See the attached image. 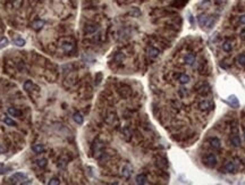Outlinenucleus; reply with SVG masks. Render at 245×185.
<instances>
[{"label":"nucleus","instance_id":"473e14b6","mask_svg":"<svg viewBox=\"0 0 245 185\" xmlns=\"http://www.w3.org/2000/svg\"><path fill=\"white\" fill-rule=\"evenodd\" d=\"M178 94L182 99H184L185 96H187V89H185V88H181V89L178 90Z\"/></svg>","mask_w":245,"mask_h":185},{"label":"nucleus","instance_id":"1a4fd4ad","mask_svg":"<svg viewBox=\"0 0 245 185\" xmlns=\"http://www.w3.org/2000/svg\"><path fill=\"white\" fill-rule=\"evenodd\" d=\"M102 150H103V143L101 142V141H95L94 143H93V152L95 153V155H102L103 152H102Z\"/></svg>","mask_w":245,"mask_h":185},{"label":"nucleus","instance_id":"7ed1b4c3","mask_svg":"<svg viewBox=\"0 0 245 185\" xmlns=\"http://www.w3.org/2000/svg\"><path fill=\"white\" fill-rule=\"evenodd\" d=\"M197 108L200 109L201 111H203V112H208L210 111V109L212 108V102L208 99H205V100H201L199 104H197Z\"/></svg>","mask_w":245,"mask_h":185},{"label":"nucleus","instance_id":"0eeeda50","mask_svg":"<svg viewBox=\"0 0 245 185\" xmlns=\"http://www.w3.org/2000/svg\"><path fill=\"white\" fill-rule=\"evenodd\" d=\"M208 142L210 143V147H211L212 149H215V150H219V149L221 148V142H220V140L218 137H216V136L210 137L208 140Z\"/></svg>","mask_w":245,"mask_h":185},{"label":"nucleus","instance_id":"c85d7f7f","mask_svg":"<svg viewBox=\"0 0 245 185\" xmlns=\"http://www.w3.org/2000/svg\"><path fill=\"white\" fill-rule=\"evenodd\" d=\"M10 170H11V168H10V167L5 166L4 163H0V175H2V174H7L8 171H10Z\"/></svg>","mask_w":245,"mask_h":185},{"label":"nucleus","instance_id":"72a5a7b5","mask_svg":"<svg viewBox=\"0 0 245 185\" xmlns=\"http://www.w3.org/2000/svg\"><path fill=\"white\" fill-rule=\"evenodd\" d=\"M237 24H239V25H245V14H243V15H239L237 18Z\"/></svg>","mask_w":245,"mask_h":185},{"label":"nucleus","instance_id":"58836bf2","mask_svg":"<svg viewBox=\"0 0 245 185\" xmlns=\"http://www.w3.org/2000/svg\"><path fill=\"white\" fill-rule=\"evenodd\" d=\"M244 139H245V131H244Z\"/></svg>","mask_w":245,"mask_h":185},{"label":"nucleus","instance_id":"f3484780","mask_svg":"<svg viewBox=\"0 0 245 185\" xmlns=\"http://www.w3.org/2000/svg\"><path fill=\"white\" fill-rule=\"evenodd\" d=\"M45 25V21H42V19H37V21H34V22L32 23V27H33V30H35V31L41 30Z\"/></svg>","mask_w":245,"mask_h":185},{"label":"nucleus","instance_id":"ddd939ff","mask_svg":"<svg viewBox=\"0 0 245 185\" xmlns=\"http://www.w3.org/2000/svg\"><path fill=\"white\" fill-rule=\"evenodd\" d=\"M104 120H106V123L109 124V125H114L115 123H117V115H116L115 112H109V114L106 116Z\"/></svg>","mask_w":245,"mask_h":185},{"label":"nucleus","instance_id":"4468645a","mask_svg":"<svg viewBox=\"0 0 245 185\" xmlns=\"http://www.w3.org/2000/svg\"><path fill=\"white\" fill-rule=\"evenodd\" d=\"M196 18H197L199 25L205 26V24H207V22H208V19H209V15L208 14H205V13H202V14H200V15L197 16Z\"/></svg>","mask_w":245,"mask_h":185},{"label":"nucleus","instance_id":"c756f323","mask_svg":"<svg viewBox=\"0 0 245 185\" xmlns=\"http://www.w3.org/2000/svg\"><path fill=\"white\" fill-rule=\"evenodd\" d=\"M122 135H124V137H125V140L126 141H130V137H132V133H130V131L128 130V128H124V130H122Z\"/></svg>","mask_w":245,"mask_h":185},{"label":"nucleus","instance_id":"aec40b11","mask_svg":"<svg viewBox=\"0 0 245 185\" xmlns=\"http://www.w3.org/2000/svg\"><path fill=\"white\" fill-rule=\"evenodd\" d=\"M135 181H136V184L143 185V184H146V182H148V178H146V176H145L144 174H140V175H138V176H136Z\"/></svg>","mask_w":245,"mask_h":185},{"label":"nucleus","instance_id":"39448f33","mask_svg":"<svg viewBox=\"0 0 245 185\" xmlns=\"http://www.w3.org/2000/svg\"><path fill=\"white\" fill-rule=\"evenodd\" d=\"M122 174L124 177L126 178V179L130 178V176H132V174H133V167H132V165H130V163L124 165V167L122 168Z\"/></svg>","mask_w":245,"mask_h":185},{"label":"nucleus","instance_id":"b1692460","mask_svg":"<svg viewBox=\"0 0 245 185\" xmlns=\"http://www.w3.org/2000/svg\"><path fill=\"white\" fill-rule=\"evenodd\" d=\"M13 43L15 45H17V47H24V45H26L25 40L22 39V37H16V39H14V40H13Z\"/></svg>","mask_w":245,"mask_h":185},{"label":"nucleus","instance_id":"9d476101","mask_svg":"<svg viewBox=\"0 0 245 185\" xmlns=\"http://www.w3.org/2000/svg\"><path fill=\"white\" fill-rule=\"evenodd\" d=\"M227 104H229L231 108H238V106H239V101H238L237 96H234V94H231V96H228V99H227Z\"/></svg>","mask_w":245,"mask_h":185},{"label":"nucleus","instance_id":"9b49d317","mask_svg":"<svg viewBox=\"0 0 245 185\" xmlns=\"http://www.w3.org/2000/svg\"><path fill=\"white\" fill-rule=\"evenodd\" d=\"M74 48H75L74 43L71 42V41H67V42H63V43H61V49H63L65 52H67V53L73 51Z\"/></svg>","mask_w":245,"mask_h":185},{"label":"nucleus","instance_id":"c9c22d12","mask_svg":"<svg viewBox=\"0 0 245 185\" xmlns=\"http://www.w3.org/2000/svg\"><path fill=\"white\" fill-rule=\"evenodd\" d=\"M239 35H241V39H242V40H243V41H245V30H243V31H242V32H241V34H239Z\"/></svg>","mask_w":245,"mask_h":185},{"label":"nucleus","instance_id":"423d86ee","mask_svg":"<svg viewBox=\"0 0 245 185\" xmlns=\"http://www.w3.org/2000/svg\"><path fill=\"white\" fill-rule=\"evenodd\" d=\"M229 141H230V143L234 145V147H236V148L241 147V144H242L241 137H239L238 133H230Z\"/></svg>","mask_w":245,"mask_h":185},{"label":"nucleus","instance_id":"7c9ffc66","mask_svg":"<svg viewBox=\"0 0 245 185\" xmlns=\"http://www.w3.org/2000/svg\"><path fill=\"white\" fill-rule=\"evenodd\" d=\"M8 45H9V40H8L7 37H1L0 39V49L6 48Z\"/></svg>","mask_w":245,"mask_h":185},{"label":"nucleus","instance_id":"2eb2a0df","mask_svg":"<svg viewBox=\"0 0 245 185\" xmlns=\"http://www.w3.org/2000/svg\"><path fill=\"white\" fill-rule=\"evenodd\" d=\"M224 169H225L226 173H235L236 166H235V163L233 161H227L225 163V166H224Z\"/></svg>","mask_w":245,"mask_h":185},{"label":"nucleus","instance_id":"a878e982","mask_svg":"<svg viewBox=\"0 0 245 185\" xmlns=\"http://www.w3.org/2000/svg\"><path fill=\"white\" fill-rule=\"evenodd\" d=\"M128 15L132 16V17H138V16L141 15V10L138 9V8H132L130 11H128Z\"/></svg>","mask_w":245,"mask_h":185},{"label":"nucleus","instance_id":"e433bc0d","mask_svg":"<svg viewBox=\"0 0 245 185\" xmlns=\"http://www.w3.org/2000/svg\"><path fill=\"white\" fill-rule=\"evenodd\" d=\"M189 22H191V24H194V18H193V16H191V17H189Z\"/></svg>","mask_w":245,"mask_h":185},{"label":"nucleus","instance_id":"cd10ccee","mask_svg":"<svg viewBox=\"0 0 245 185\" xmlns=\"http://www.w3.org/2000/svg\"><path fill=\"white\" fill-rule=\"evenodd\" d=\"M32 149H33V151L35 152V153H41V152L45 151V145L43 144H34L33 147H32Z\"/></svg>","mask_w":245,"mask_h":185},{"label":"nucleus","instance_id":"2f4dec72","mask_svg":"<svg viewBox=\"0 0 245 185\" xmlns=\"http://www.w3.org/2000/svg\"><path fill=\"white\" fill-rule=\"evenodd\" d=\"M2 120H4L5 124L8 126H15L16 125V122H14V120H13L11 118H9V117H4Z\"/></svg>","mask_w":245,"mask_h":185},{"label":"nucleus","instance_id":"6e6552de","mask_svg":"<svg viewBox=\"0 0 245 185\" xmlns=\"http://www.w3.org/2000/svg\"><path fill=\"white\" fill-rule=\"evenodd\" d=\"M146 53H148V56L150 57V58L156 59V58H158V57H159L160 50L158 48H156V47H149L148 50H146Z\"/></svg>","mask_w":245,"mask_h":185},{"label":"nucleus","instance_id":"20e7f679","mask_svg":"<svg viewBox=\"0 0 245 185\" xmlns=\"http://www.w3.org/2000/svg\"><path fill=\"white\" fill-rule=\"evenodd\" d=\"M184 61L189 66H194L195 63H196V56H195V53H192V52L186 53L185 57H184Z\"/></svg>","mask_w":245,"mask_h":185},{"label":"nucleus","instance_id":"412c9836","mask_svg":"<svg viewBox=\"0 0 245 185\" xmlns=\"http://www.w3.org/2000/svg\"><path fill=\"white\" fill-rule=\"evenodd\" d=\"M8 114L11 116H14V117H19V116L22 115V111L19 110V109H16L14 107H10L8 108Z\"/></svg>","mask_w":245,"mask_h":185},{"label":"nucleus","instance_id":"f8f14e48","mask_svg":"<svg viewBox=\"0 0 245 185\" xmlns=\"http://www.w3.org/2000/svg\"><path fill=\"white\" fill-rule=\"evenodd\" d=\"M177 81H178L181 84L185 85V84H187V83H189L191 77H189L186 73H181V74H178V76H177Z\"/></svg>","mask_w":245,"mask_h":185},{"label":"nucleus","instance_id":"a211bd4d","mask_svg":"<svg viewBox=\"0 0 245 185\" xmlns=\"http://www.w3.org/2000/svg\"><path fill=\"white\" fill-rule=\"evenodd\" d=\"M98 30H99V26L93 24V25H86L85 29H84V32H85L86 34H92V33H95Z\"/></svg>","mask_w":245,"mask_h":185},{"label":"nucleus","instance_id":"4c0bfd02","mask_svg":"<svg viewBox=\"0 0 245 185\" xmlns=\"http://www.w3.org/2000/svg\"><path fill=\"white\" fill-rule=\"evenodd\" d=\"M1 152H2V148H1V145H0V155H1Z\"/></svg>","mask_w":245,"mask_h":185},{"label":"nucleus","instance_id":"f704fd0d","mask_svg":"<svg viewBox=\"0 0 245 185\" xmlns=\"http://www.w3.org/2000/svg\"><path fill=\"white\" fill-rule=\"evenodd\" d=\"M48 184L49 185H58V184H60V181L58 179V178H51Z\"/></svg>","mask_w":245,"mask_h":185},{"label":"nucleus","instance_id":"393cba45","mask_svg":"<svg viewBox=\"0 0 245 185\" xmlns=\"http://www.w3.org/2000/svg\"><path fill=\"white\" fill-rule=\"evenodd\" d=\"M35 163H37L40 168H45V167L48 165V160L45 159V158H40V159L35 160Z\"/></svg>","mask_w":245,"mask_h":185},{"label":"nucleus","instance_id":"dca6fc26","mask_svg":"<svg viewBox=\"0 0 245 185\" xmlns=\"http://www.w3.org/2000/svg\"><path fill=\"white\" fill-rule=\"evenodd\" d=\"M221 48L225 52L227 53H229V52L233 51V49H234V45L231 43V41H225L223 45H221Z\"/></svg>","mask_w":245,"mask_h":185},{"label":"nucleus","instance_id":"5701e85b","mask_svg":"<svg viewBox=\"0 0 245 185\" xmlns=\"http://www.w3.org/2000/svg\"><path fill=\"white\" fill-rule=\"evenodd\" d=\"M216 22H217V18H216L215 16H209V19L208 22H207V24H205V26H207V29H212L213 27V25L216 24Z\"/></svg>","mask_w":245,"mask_h":185},{"label":"nucleus","instance_id":"6ab92c4d","mask_svg":"<svg viewBox=\"0 0 245 185\" xmlns=\"http://www.w3.org/2000/svg\"><path fill=\"white\" fill-rule=\"evenodd\" d=\"M73 119L78 125H82L83 122H84V117H83V115H82L81 112H75L74 115H73Z\"/></svg>","mask_w":245,"mask_h":185},{"label":"nucleus","instance_id":"f03ea898","mask_svg":"<svg viewBox=\"0 0 245 185\" xmlns=\"http://www.w3.org/2000/svg\"><path fill=\"white\" fill-rule=\"evenodd\" d=\"M202 161L207 167H210V168H213V167L217 165L218 160H217V157H216L213 153H207V155H203L202 158Z\"/></svg>","mask_w":245,"mask_h":185},{"label":"nucleus","instance_id":"f257e3e1","mask_svg":"<svg viewBox=\"0 0 245 185\" xmlns=\"http://www.w3.org/2000/svg\"><path fill=\"white\" fill-rule=\"evenodd\" d=\"M9 181L11 183H14V184H27V183H30V178L27 177V175L24 174V173H15V174H13L9 178Z\"/></svg>","mask_w":245,"mask_h":185},{"label":"nucleus","instance_id":"bb28decb","mask_svg":"<svg viewBox=\"0 0 245 185\" xmlns=\"http://www.w3.org/2000/svg\"><path fill=\"white\" fill-rule=\"evenodd\" d=\"M23 88H24V90H25V91H27V92H31V91L34 89V84L31 81H27V82H25V83H24Z\"/></svg>","mask_w":245,"mask_h":185},{"label":"nucleus","instance_id":"4be33fe9","mask_svg":"<svg viewBox=\"0 0 245 185\" xmlns=\"http://www.w3.org/2000/svg\"><path fill=\"white\" fill-rule=\"evenodd\" d=\"M236 63L242 67L245 66V53L244 52H242V53L237 55V57H236Z\"/></svg>","mask_w":245,"mask_h":185}]
</instances>
